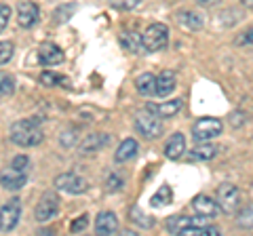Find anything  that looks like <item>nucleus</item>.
Wrapping results in <instances>:
<instances>
[{
  "mask_svg": "<svg viewBox=\"0 0 253 236\" xmlns=\"http://www.w3.org/2000/svg\"><path fill=\"white\" fill-rule=\"evenodd\" d=\"M42 116H32L26 120H17L9 131V137L15 146L19 148H34L38 144H42L44 133L41 129Z\"/></svg>",
  "mask_w": 253,
  "mask_h": 236,
  "instance_id": "f257e3e1",
  "label": "nucleus"
},
{
  "mask_svg": "<svg viewBox=\"0 0 253 236\" xmlns=\"http://www.w3.org/2000/svg\"><path fill=\"white\" fill-rule=\"evenodd\" d=\"M169 44V28L165 23H150L146 32L141 34V46L148 53H156L167 49Z\"/></svg>",
  "mask_w": 253,
  "mask_h": 236,
  "instance_id": "f03ea898",
  "label": "nucleus"
},
{
  "mask_svg": "<svg viewBox=\"0 0 253 236\" xmlns=\"http://www.w3.org/2000/svg\"><path fill=\"white\" fill-rule=\"evenodd\" d=\"M221 131H224V122H221L219 118L205 116L192 124V139L194 141H211L213 137L221 135Z\"/></svg>",
  "mask_w": 253,
  "mask_h": 236,
  "instance_id": "7ed1b4c3",
  "label": "nucleus"
},
{
  "mask_svg": "<svg viewBox=\"0 0 253 236\" xmlns=\"http://www.w3.org/2000/svg\"><path fill=\"white\" fill-rule=\"evenodd\" d=\"M135 129L144 139H156L163 135V122L161 118L152 112H139L135 116Z\"/></svg>",
  "mask_w": 253,
  "mask_h": 236,
  "instance_id": "20e7f679",
  "label": "nucleus"
},
{
  "mask_svg": "<svg viewBox=\"0 0 253 236\" xmlns=\"http://www.w3.org/2000/svg\"><path fill=\"white\" fill-rule=\"evenodd\" d=\"M215 200H217V207L224 211L226 215H230L241 207V192L234 184H221L217 188Z\"/></svg>",
  "mask_w": 253,
  "mask_h": 236,
  "instance_id": "39448f33",
  "label": "nucleus"
},
{
  "mask_svg": "<svg viewBox=\"0 0 253 236\" xmlns=\"http://www.w3.org/2000/svg\"><path fill=\"white\" fill-rule=\"evenodd\" d=\"M59 213V196L53 192L42 194V198L38 200L36 209H34V219L41 224H46Z\"/></svg>",
  "mask_w": 253,
  "mask_h": 236,
  "instance_id": "423d86ee",
  "label": "nucleus"
},
{
  "mask_svg": "<svg viewBox=\"0 0 253 236\" xmlns=\"http://www.w3.org/2000/svg\"><path fill=\"white\" fill-rule=\"evenodd\" d=\"M21 217V198H11L9 202H4L0 207V230L11 232L15 230V226L19 224Z\"/></svg>",
  "mask_w": 253,
  "mask_h": 236,
  "instance_id": "0eeeda50",
  "label": "nucleus"
},
{
  "mask_svg": "<svg viewBox=\"0 0 253 236\" xmlns=\"http://www.w3.org/2000/svg\"><path fill=\"white\" fill-rule=\"evenodd\" d=\"M55 186H57V190L68 194H84L89 190V182L83 175H76V173H61V175L55 177Z\"/></svg>",
  "mask_w": 253,
  "mask_h": 236,
  "instance_id": "6e6552de",
  "label": "nucleus"
},
{
  "mask_svg": "<svg viewBox=\"0 0 253 236\" xmlns=\"http://www.w3.org/2000/svg\"><path fill=\"white\" fill-rule=\"evenodd\" d=\"M38 19H41V9H38L36 2H30V0H26V2H19L17 4V21L21 28H34Z\"/></svg>",
  "mask_w": 253,
  "mask_h": 236,
  "instance_id": "1a4fd4ad",
  "label": "nucleus"
},
{
  "mask_svg": "<svg viewBox=\"0 0 253 236\" xmlns=\"http://www.w3.org/2000/svg\"><path fill=\"white\" fill-rule=\"evenodd\" d=\"M110 141H112V137L108 135V133H91V135H86L81 144H78V152L83 154H93V152H99L104 150L106 146H110Z\"/></svg>",
  "mask_w": 253,
  "mask_h": 236,
  "instance_id": "9d476101",
  "label": "nucleus"
},
{
  "mask_svg": "<svg viewBox=\"0 0 253 236\" xmlns=\"http://www.w3.org/2000/svg\"><path fill=\"white\" fill-rule=\"evenodd\" d=\"M26 184H28V173L17 171L13 167L0 171V186L4 190H21Z\"/></svg>",
  "mask_w": 253,
  "mask_h": 236,
  "instance_id": "9b49d317",
  "label": "nucleus"
},
{
  "mask_svg": "<svg viewBox=\"0 0 253 236\" xmlns=\"http://www.w3.org/2000/svg\"><path fill=\"white\" fill-rule=\"evenodd\" d=\"M63 57L66 55H63V51L55 42H42L38 46V59H41L42 66H59Z\"/></svg>",
  "mask_w": 253,
  "mask_h": 236,
  "instance_id": "f8f14e48",
  "label": "nucleus"
},
{
  "mask_svg": "<svg viewBox=\"0 0 253 236\" xmlns=\"http://www.w3.org/2000/svg\"><path fill=\"white\" fill-rule=\"evenodd\" d=\"M181 108H184V101L181 99H169V101H163V104H148L146 110L148 112H152L161 118H175Z\"/></svg>",
  "mask_w": 253,
  "mask_h": 236,
  "instance_id": "ddd939ff",
  "label": "nucleus"
},
{
  "mask_svg": "<svg viewBox=\"0 0 253 236\" xmlns=\"http://www.w3.org/2000/svg\"><path fill=\"white\" fill-rule=\"evenodd\" d=\"M192 209H194V213L196 215H201V217H215L217 215V200L215 198H211V196L207 194H199V196H194V200H192Z\"/></svg>",
  "mask_w": 253,
  "mask_h": 236,
  "instance_id": "4468645a",
  "label": "nucleus"
},
{
  "mask_svg": "<svg viewBox=\"0 0 253 236\" xmlns=\"http://www.w3.org/2000/svg\"><path fill=\"white\" fill-rule=\"evenodd\" d=\"M175 84H177L175 72H171V70H163V72L156 76L154 95H158V97H167V95H171V93L175 91Z\"/></svg>",
  "mask_w": 253,
  "mask_h": 236,
  "instance_id": "2eb2a0df",
  "label": "nucleus"
},
{
  "mask_svg": "<svg viewBox=\"0 0 253 236\" xmlns=\"http://www.w3.org/2000/svg\"><path fill=\"white\" fill-rule=\"evenodd\" d=\"M219 148L213 146V144H207V141H199V146H194L192 150L188 152V160L190 162H207L211 158H215Z\"/></svg>",
  "mask_w": 253,
  "mask_h": 236,
  "instance_id": "dca6fc26",
  "label": "nucleus"
},
{
  "mask_svg": "<svg viewBox=\"0 0 253 236\" xmlns=\"http://www.w3.org/2000/svg\"><path fill=\"white\" fill-rule=\"evenodd\" d=\"M118 230V219L112 211H101L95 219V232L101 234V236H108V234H114Z\"/></svg>",
  "mask_w": 253,
  "mask_h": 236,
  "instance_id": "f3484780",
  "label": "nucleus"
},
{
  "mask_svg": "<svg viewBox=\"0 0 253 236\" xmlns=\"http://www.w3.org/2000/svg\"><path fill=\"white\" fill-rule=\"evenodd\" d=\"M203 219L205 217H186V215H173V217H169L167 219V230L171 232V234H184V230L186 228H190V226H194V224H203Z\"/></svg>",
  "mask_w": 253,
  "mask_h": 236,
  "instance_id": "a211bd4d",
  "label": "nucleus"
},
{
  "mask_svg": "<svg viewBox=\"0 0 253 236\" xmlns=\"http://www.w3.org/2000/svg\"><path fill=\"white\" fill-rule=\"evenodd\" d=\"M184 150H186V137L181 135V133H173L167 139V144H165V156H167L169 160H177V158H181Z\"/></svg>",
  "mask_w": 253,
  "mask_h": 236,
  "instance_id": "6ab92c4d",
  "label": "nucleus"
},
{
  "mask_svg": "<svg viewBox=\"0 0 253 236\" xmlns=\"http://www.w3.org/2000/svg\"><path fill=\"white\" fill-rule=\"evenodd\" d=\"M137 150H139V144L133 137H126L121 146H118V150L114 154V160L116 162H129L137 156Z\"/></svg>",
  "mask_w": 253,
  "mask_h": 236,
  "instance_id": "aec40b11",
  "label": "nucleus"
},
{
  "mask_svg": "<svg viewBox=\"0 0 253 236\" xmlns=\"http://www.w3.org/2000/svg\"><path fill=\"white\" fill-rule=\"evenodd\" d=\"M175 17L179 21V26H184L188 32H199V30L203 28V19L192 11H181V13L175 15Z\"/></svg>",
  "mask_w": 253,
  "mask_h": 236,
  "instance_id": "412c9836",
  "label": "nucleus"
},
{
  "mask_svg": "<svg viewBox=\"0 0 253 236\" xmlns=\"http://www.w3.org/2000/svg\"><path fill=\"white\" fill-rule=\"evenodd\" d=\"M118 40H121L123 49L129 53H139L144 49V46H141V34H137V32H121Z\"/></svg>",
  "mask_w": 253,
  "mask_h": 236,
  "instance_id": "4be33fe9",
  "label": "nucleus"
},
{
  "mask_svg": "<svg viewBox=\"0 0 253 236\" xmlns=\"http://www.w3.org/2000/svg\"><path fill=\"white\" fill-rule=\"evenodd\" d=\"M154 86H156V76L144 72L135 78V89L141 93V95H154Z\"/></svg>",
  "mask_w": 253,
  "mask_h": 236,
  "instance_id": "5701e85b",
  "label": "nucleus"
},
{
  "mask_svg": "<svg viewBox=\"0 0 253 236\" xmlns=\"http://www.w3.org/2000/svg\"><path fill=\"white\" fill-rule=\"evenodd\" d=\"M236 226L249 230L253 228V202H247L245 207H241V211L236 213Z\"/></svg>",
  "mask_w": 253,
  "mask_h": 236,
  "instance_id": "b1692460",
  "label": "nucleus"
},
{
  "mask_svg": "<svg viewBox=\"0 0 253 236\" xmlns=\"http://www.w3.org/2000/svg\"><path fill=\"white\" fill-rule=\"evenodd\" d=\"M171 200H173V192H171V188L165 184V186H161V190L152 196L150 204H152V207H165V204H169Z\"/></svg>",
  "mask_w": 253,
  "mask_h": 236,
  "instance_id": "393cba45",
  "label": "nucleus"
},
{
  "mask_svg": "<svg viewBox=\"0 0 253 236\" xmlns=\"http://www.w3.org/2000/svg\"><path fill=\"white\" fill-rule=\"evenodd\" d=\"M15 93V78L6 72H0V99L11 97Z\"/></svg>",
  "mask_w": 253,
  "mask_h": 236,
  "instance_id": "a878e982",
  "label": "nucleus"
},
{
  "mask_svg": "<svg viewBox=\"0 0 253 236\" xmlns=\"http://www.w3.org/2000/svg\"><path fill=\"white\" fill-rule=\"evenodd\" d=\"M74 13H76V4H61L59 9L53 11V21L55 23H66Z\"/></svg>",
  "mask_w": 253,
  "mask_h": 236,
  "instance_id": "bb28decb",
  "label": "nucleus"
},
{
  "mask_svg": "<svg viewBox=\"0 0 253 236\" xmlns=\"http://www.w3.org/2000/svg\"><path fill=\"white\" fill-rule=\"evenodd\" d=\"M41 82H42L44 86H57V84L70 86V80H68L66 76L55 74V72H42V74H41Z\"/></svg>",
  "mask_w": 253,
  "mask_h": 236,
  "instance_id": "cd10ccee",
  "label": "nucleus"
},
{
  "mask_svg": "<svg viewBox=\"0 0 253 236\" xmlns=\"http://www.w3.org/2000/svg\"><path fill=\"white\" fill-rule=\"evenodd\" d=\"M131 222L137 224V226H141V228H152V226H154V219H150L148 215H144L137 207L131 209Z\"/></svg>",
  "mask_w": 253,
  "mask_h": 236,
  "instance_id": "c85d7f7f",
  "label": "nucleus"
},
{
  "mask_svg": "<svg viewBox=\"0 0 253 236\" xmlns=\"http://www.w3.org/2000/svg\"><path fill=\"white\" fill-rule=\"evenodd\" d=\"M15 53V46L9 40H0V64H9Z\"/></svg>",
  "mask_w": 253,
  "mask_h": 236,
  "instance_id": "c756f323",
  "label": "nucleus"
},
{
  "mask_svg": "<svg viewBox=\"0 0 253 236\" xmlns=\"http://www.w3.org/2000/svg\"><path fill=\"white\" fill-rule=\"evenodd\" d=\"M76 141H78V131H74V129H68L66 133H61V137H59V144L63 148H74Z\"/></svg>",
  "mask_w": 253,
  "mask_h": 236,
  "instance_id": "7c9ffc66",
  "label": "nucleus"
},
{
  "mask_svg": "<svg viewBox=\"0 0 253 236\" xmlns=\"http://www.w3.org/2000/svg\"><path fill=\"white\" fill-rule=\"evenodd\" d=\"M110 4L118 11H133L135 6L141 4V0H110Z\"/></svg>",
  "mask_w": 253,
  "mask_h": 236,
  "instance_id": "2f4dec72",
  "label": "nucleus"
},
{
  "mask_svg": "<svg viewBox=\"0 0 253 236\" xmlns=\"http://www.w3.org/2000/svg\"><path fill=\"white\" fill-rule=\"evenodd\" d=\"M11 15H13V11L9 4H0V32H4V30L9 28Z\"/></svg>",
  "mask_w": 253,
  "mask_h": 236,
  "instance_id": "473e14b6",
  "label": "nucleus"
},
{
  "mask_svg": "<svg viewBox=\"0 0 253 236\" xmlns=\"http://www.w3.org/2000/svg\"><path fill=\"white\" fill-rule=\"evenodd\" d=\"M106 188H108L110 192L123 190V177H121V175H116V173H110L108 179H106Z\"/></svg>",
  "mask_w": 253,
  "mask_h": 236,
  "instance_id": "72a5a7b5",
  "label": "nucleus"
},
{
  "mask_svg": "<svg viewBox=\"0 0 253 236\" xmlns=\"http://www.w3.org/2000/svg\"><path fill=\"white\" fill-rule=\"evenodd\" d=\"M234 44L236 46H243V44H253V26L247 28L245 32H241L239 36L234 38Z\"/></svg>",
  "mask_w": 253,
  "mask_h": 236,
  "instance_id": "f704fd0d",
  "label": "nucleus"
},
{
  "mask_svg": "<svg viewBox=\"0 0 253 236\" xmlns=\"http://www.w3.org/2000/svg\"><path fill=\"white\" fill-rule=\"evenodd\" d=\"M28 164H30V158L26 154H19V156H15L13 162H11V167L13 169H17V171H23V173H28Z\"/></svg>",
  "mask_w": 253,
  "mask_h": 236,
  "instance_id": "c9c22d12",
  "label": "nucleus"
},
{
  "mask_svg": "<svg viewBox=\"0 0 253 236\" xmlns=\"http://www.w3.org/2000/svg\"><path fill=\"white\" fill-rule=\"evenodd\" d=\"M86 226H89V215H81L78 219H74V222L70 224V230L76 234V232H83Z\"/></svg>",
  "mask_w": 253,
  "mask_h": 236,
  "instance_id": "e433bc0d",
  "label": "nucleus"
},
{
  "mask_svg": "<svg viewBox=\"0 0 253 236\" xmlns=\"http://www.w3.org/2000/svg\"><path fill=\"white\" fill-rule=\"evenodd\" d=\"M196 4H201V6H215V4H219L221 0H194Z\"/></svg>",
  "mask_w": 253,
  "mask_h": 236,
  "instance_id": "4c0bfd02",
  "label": "nucleus"
},
{
  "mask_svg": "<svg viewBox=\"0 0 253 236\" xmlns=\"http://www.w3.org/2000/svg\"><path fill=\"white\" fill-rule=\"evenodd\" d=\"M243 6H247V9H253V0H241Z\"/></svg>",
  "mask_w": 253,
  "mask_h": 236,
  "instance_id": "58836bf2",
  "label": "nucleus"
}]
</instances>
